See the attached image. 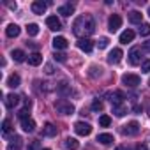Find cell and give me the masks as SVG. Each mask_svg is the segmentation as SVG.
I'll return each mask as SVG.
<instances>
[{
	"instance_id": "cell-24",
	"label": "cell",
	"mask_w": 150,
	"mask_h": 150,
	"mask_svg": "<svg viewBox=\"0 0 150 150\" xmlns=\"http://www.w3.org/2000/svg\"><path fill=\"white\" fill-rule=\"evenodd\" d=\"M7 87H11V88L20 87V76L18 74H11V76L7 78Z\"/></svg>"
},
{
	"instance_id": "cell-8",
	"label": "cell",
	"mask_w": 150,
	"mask_h": 150,
	"mask_svg": "<svg viewBox=\"0 0 150 150\" xmlns=\"http://www.w3.org/2000/svg\"><path fill=\"white\" fill-rule=\"evenodd\" d=\"M129 62H131L132 65L141 64V48H138V46L131 48V51H129Z\"/></svg>"
},
{
	"instance_id": "cell-27",
	"label": "cell",
	"mask_w": 150,
	"mask_h": 150,
	"mask_svg": "<svg viewBox=\"0 0 150 150\" xmlns=\"http://www.w3.org/2000/svg\"><path fill=\"white\" fill-rule=\"evenodd\" d=\"M20 146H21V138L20 136H14L13 138V143H9L7 150H20Z\"/></svg>"
},
{
	"instance_id": "cell-5",
	"label": "cell",
	"mask_w": 150,
	"mask_h": 150,
	"mask_svg": "<svg viewBox=\"0 0 150 150\" xmlns=\"http://www.w3.org/2000/svg\"><path fill=\"white\" fill-rule=\"evenodd\" d=\"M106 97L110 99V103H111L113 106L124 104V99H125L124 92H120V90H115V92H108V94H106Z\"/></svg>"
},
{
	"instance_id": "cell-21",
	"label": "cell",
	"mask_w": 150,
	"mask_h": 150,
	"mask_svg": "<svg viewBox=\"0 0 150 150\" xmlns=\"http://www.w3.org/2000/svg\"><path fill=\"white\" fill-rule=\"evenodd\" d=\"M28 64L30 65H39V64H42V55L41 53H32V55H28Z\"/></svg>"
},
{
	"instance_id": "cell-12",
	"label": "cell",
	"mask_w": 150,
	"mask_h": 150,
	"mask_svg": "<svg viewBox=\"0 0 150 150\" xmlns=\"http://www.w3.org/2000/svg\"><path fill=\"white\" fill-rule=\"evenodd\" d=\"M78 48H80L81 51H85V53H90L92 48H94V42H92L90 39H80V41H78Z\"/></svg>"
},
{
	"instance_id": "cell-3",
	"label": "cell",
	"mask_w": 150,
	"mask_h": 150,
	"mask_svg": "<svg viewBox=\"0 0 150 150\" xmlns=\"http://www.w3.org/2000/svg\"><path fill=\"white\" fill-rule=\"evenodd\" d=\"M74 132L78 136H88L92 132V125L87 124V122H76L74 124Z\"/></svg>"
},
{
	"instance_id": "cell-9",
	"label": "cell",
	"mask_w": 150,
	"mask_h": 150,
	"mask_svg": "<svg viewBox=\"0 0 150 150\" xmlns=\"http://www.w3.org/2000/svg\"><path fill=\"white\" fill-rule=\"evenodd\" d=\"M46 25L50 27V30H55V32L62 30V23H60V20L57 16H48L46 18Z\"/></svg>"
},
{
	"instance_id": "cell-19",
	"label": "cell",
	"mask_w": 150,
	"mask_h": 150,
	"mask_svg": "<svg viewBox=\"0 0 150 150\" xmlns=\"http://www.w3.org/2000/svg\"><path fill=\"white\" fill-rule=\"evenodd\" d=\"M18 103H20V97H18L16 94H9V96H6V106H7L9 110L14 108Z\"/></svg>"
},
{
	"instance_id": "cell-20",
	"label": "cell",
	"mask_w": 150,
	"mask_h": 150,
	"mask_svg": "<svg viewBox=\"0 0 150 150\" xmlns=\"http://www.w3.org/2000/svg\"><path fill=\"white\" fill-rule=\"evenodd\" d=\"M132 39H134V32H132V30H125V32L120 34V42H122V44H127V42H131Z\"/></svg>"
},
{
	"instance_id": "cell-42",
	"label": "cell",
	"mask_w": 150,
	"mask_h": 150,
	"mask_svg": "<svg viewBox=\"0 0 150 150\" xmlns=\"http://www.w3.org/2000/svg\"><path fill=\"white\" fill-rule=\"evenodd\" d=\"M6 6H7L9 9H16V2H6Z\"/></svg>"
},
{
	"instance_id": "cell-26",
	"label": "cell",
	"mask_w": 150,
	"mask_h": 150,
	"mask_svg": "<svg viewBox=\"0 0 150 150\" xmlns=\"http://www.w3.org/2000/svg\"><path fill=\"white\" fill-rule=\"evenodd\" d=\"M11 57H13V60H14V62H23L27 55H25V53H23L21 50H13V53H11Z\"/></svg>"
},
{
	"instance_id": "cell-39",
	"label": "cell",
	"mask_w": 150,
	"mask_h": 150,
	"mask_svg": "<svg viewBox=\"0 0 150 150\" xmlns=\"http://www.w3.org/2000/svg\"><path fill=\"white\" fill-rule=\"evenodd\" d=\"M44 71H46V74H53V72H55V69H53L51 64H46V65H44Z\"/></svg>"
},
{
	"instance_id": "cell-40",
	"label": "cell",
	"mask_w": 150,
	"mask_h": 150,
	"mask_svg": "<svg viewBox=\"0 0 150 150\" xmlns=\"http://www.w3.org/2000/svg\"><path fill=\"white\" fill-rule=\"evenodd\" d=\"M37 148H39V141L35 139V141H32V145L28 146V150H37Z\"/></svg>"
},
{
	"instance_id": "cell-37",
	"label": "cell",
	"mask_w": 150,
	"mask_h": 150,
	"mask_svg": "<svg viewBox=\"0 0 150 150\" xmlns=\"http://www.w3.org/2000/svg\"><path fill=\"white\" fill-rule=\"evenodd\" d=\"M141 71L143 72H150V60H143L141 62Z\"/></svg>"
},
{
	"instance_id": "cell-1",
	"label": "cell",
	"mask_w": 150,
	"mask_h": 150,
	"mask_svg": "<svg viewBox=\"0 0 150 150\" xmlns=\"http://www.w3.org/2000/svg\"><path fill=\"white\" fill-rule=\"evenodd\" d=\"M96 30V21L90 14H83V16H78L76 21L72 25V32L74 35H78L80 39H87L90 34H94Z\"/></svg>"
},
{
	"instance_id": "cell-7",
	"label": "cell",
	"mask_w": 150,
	"mask_h": 150,
	"mask_svg": "<svg viewBox=\"0 0 150 150\" xmlns=\"http://www.w3.org/2000/svg\"><path fill=\"white\" fill-rule=\"evenodd\" d=\"M108 27H110V32H117V30L122 27V18H120V14H111L110 20H108Z\"/></svg>"
},
{
	"instance_id": "cell-36",
	"label": "cell",
	"mask_w": 150,
	"mask_h": 150,
	"mask_svg": "<svg viewBox=\"0 0 150 150\" xmlns=\"http://www.w3.org/2000/svg\"><path fill=\"white\" fill-rule=\"evenodd\" d=\"M108 42H110V39H108V37H101L97 44H99V48H101V50H104V48L108 46Z\"/></svg>"
},
{
	"instance_id": "cell-46",
	"label": "cell",
	"mask_w": 150,
	"mask_h": 150,
	"mask_svg": "<svg viewBox=\"0 0 150 150\" xmlns=\"http://www.w3.org/2000/svg\"><path fill=\"white\" fill-rule=\"evenodd\" d=\"M41 150H50V148H41Z\"/></svg>"
},
{
	"instance_id": "cell-10",
	"label": "cell",
	"mask_w": 150,
	"mask_h": 150,
	"mask_svg": "<svg viewBox=\"0 0 150 150\" xmlns=\"http://www.w3.org/2000/svg\"><path fill=\"white\" fill-rule=\"evenodd\" d=\"M46 7H48L46 2H42V0H35V2L32 4V13L34 14H44L46 13Z\"/></svg>"
},
{
	"instance_id": "cell-29",
	"label": "cell",
	"mask_w": 150,
	"mask_h": 150,
	"mask_svg": "<svg viewBox=\"0 0 150 150\" xmlns=\"http://www.w3.org/2000/svg\"><path fill=\"white\" fill-rule=\"evenodd\" d=\"M113 113H115L117 117H124V115L127 113V108H125L124 104H118V106H113Z\"/></svg>"
},
{
	"instance_id": "cell-16",
	"label": "cell",
	"mask_w": 150,
	"mask_h": 150,
	"mask_svg": "<svg viewBox=\"0 0 150 150\" xmlns=\"http://www.w3.org/2000/svg\"><path fill=\"white\" fill-rule=\"evenodd\" d=\"M21 129L25 132H34L35 131V122L32 118H27V120H21Z\"/></svg>"
},
{
	"instance_id": "cell-22",
	"label": "cell",
	"mask_w": 150,
	"mask_h": 150,
	"mask_svg": "<svg viewBox=\"0 0 150 150\" xmlns=\"http://www.w3.org/2000/svg\"><path fill=\"white\" fill-rule=\"evenodd\" d=\"M141 16H143V14H141L139 11H131V13H129V21L134 23V25H138V23H141Z\"/></svg>"
},
{
	"instance_id": "cell-15",
	"label": "cell",
	"mask_w": 150,
	"mask_h": 150,
	"mask_svg": "<svg viewBox=\"0 0 150 150\" xmlns=\"http://www.w3.org/2000/svg\"><path fill=\"white\" fill-rule=\"evenodd\" d=\"M57 132H58V131H57V127H55L53 124H50V122L44 124V127H42V134H44V136L53 138V136H57Z\"/></svg>"
},
{
	"instance_id": "cell-28",
	"label": "cell",
	"mask_w": 150,
	"mask_h": 150,
	"mask_svg": "<svg viewBox=\"0 0 150 150\" xmlns=\"http://www.w3.org/2000/svg\"><path fill=\"white\" fill-rule=\"evenodd\" d=\"M27 32H28V35H32V37L37 35V34H39V25H37V23H28V25H27Z\"/></svg>"
},
{
	"instance_id": "cell-11",
	"label": "cell",
	"mask_w": 150,
	"mask_h": 150,
	"mask_svg": "<svg viewBox=\"0 0 150 150\" xmlns=\"http://www.w3.org/2000/svg\"><path fill=\"white\" fill-rule=\"evenodd\" d=\"M122 55H124L122 50H120V48H115V50L108 55V62H110V64H118V62L122 60Z\"/></svg>"
},
{
	"instance_id": "cell-32",
	"label": "cell",
	"mask_w": 150,
	"mask_h": 150,
	"mask_svg": "<svg viewBox=\"0 0 150 150\" xmlns=\"http://www.w3.org/2000/svg\"><path fill=\"white\" fill-rule=\"evenodd\" d=\"M92 111H103V103L99 101V99H94V103H92Z\"/></svg>"
},
{
	"instance_id": "cell-23",
	"label": "cell",
	"mask_w": 150,
	"mask_h": 150,
	"mask_svg": "<svg viewBox=\"0 0 150 150\" xmlns=\"http://www.w3.org/2000/svg\"><path fill=\"white\" fill-rule=\"evenodd\" d=\"M97 141H99L101 145H110V143H113V136L108 134V132H104V134H99V136H97Z\"/></svg>"
},
{
	"instance_id": "cell-38",
	"label": "cell",
	"mask_w": 150,
	"mask_h": 150,
	"mask_svg": "<svg viewBox=\"0 0 150 150\" xmlns=\"http://www.w3.org/2000/svg\"><path fill=\"white\" fill-rule=\"evenodd\" d=\"M53 57H55V60H58V62H65V60H67L64 53H57V51H55V55H53Z\"/></svg>"
},
{
	"instance_id": "cell-17",
	"label": "cell",
	"mask_w": 150,
	"mask_h": 150,
	"mask_svg": "<svg viewBox=\"0 0 150 150\" xmlns=\"http://www.w3.org/2000/svg\"><path fill=\"white\" fill-rule=\"evenodd\" d=\"M72 13H74V6L72 4H64V6L58 7V14H62V16H71Z\"/></svg>"
},
{
	"instance_id": "cell-6",
	"label": "cell",
	"mask_w": 150,
	"mask_h": 150,
	"mask_svg": "<svg viewBox=\"0 0 150 150\" xmlns=\"http://www.w3.org/2000/svg\"><path fill=\"white\" fill-rule=\"evenodd\" d=\"M122 132L127 134V136H136V134L139 132V124H138L136 120H132V122H129L127 125L122 127Z\"/></svg>"
},
{
	"instance_id": "cell-43",
	"label": "cell",
	"mask_w": 150,
	"mask_h": 150,
	"mask_svg": "<svg viewBox=\"0 0 150 150\" xmlns=\"http://www.w3.org/2000/svg\"><path fill=\"white\" fill-rule=\"evenodd\" d=\"M136 150H148V146H146V145H143V143H139V145L136 146Z\"/></svg>"
},
{
	"instance_id": "cell-35",
	"label": "cell",
	"mask_w": 150,
	"mask_h": 150,
	"mask_svg": "<svg viewBox=\"0 0 150 150\" xmlns=\"http://www.w3.org/2000/svg\"><path fill=\"white\" fill-rule=\"evenodd\" d=\"M28 110H30V108H25V110H21V111L18 113V117H20L21 120H27V118H30V113H28Z\"/></svg>"
},
{
	"instance_id": "cell-31",
	"label": "cell",
	"mask_w": 150,
	"mask_h": 150,
	"mask_svg": "<svg viewBox=\"0 0 150 150\" xmlns=\"http://www.w3.org/2000/svg\"><path fill=\"white\" fill-rule=\"evenodd\" d=\"M148 34H150V25H148V23H141V28H139V35L146 37Z\"/></svg>"
},
{
	"instance_id": "cell-18",
	"label": "cell",
	"mask_w": 150,
	"mask_h": 150,
	"mask_svg": "<svg viewBox=\"0 0 150 150\" xmlns=\"http://www.w3.org/2000/svg\"><path fill=\"white\" fill-rule=\"evenodd\" d=\"M57 92L62 94V96H69V94H71V85H69L67 81H60V83L57 85Z\"/></svg>"
},
{
	"instance_id": "cell-25",
	"label": "cell",
	"mask_w": 150,
	"mask_h": 150,
	"mask_svg": "<svg viewBox=\"0 0 150 150\" xmlns=\"http://www.w3.org/2000/svg\"><path fill=\"white\" fill-rule=\"evenodd\" d=\"M78 146H80V143H78L76 138H67V139H65V148H69V150H76Z\"/></svg>"
},
{
	"instance_id": "cell-45",
	"label": "cell",
	"mask_w": 150,
	"mask_h": 150,
	"mask_svg": "<svg viewBox=\"0 0 150 150\" xmlns=\"http://www.w3.org/2000/svg\"><path fill=\"white\" fill-rule=\"evenodd\" d=\"M148 16H150V7H148Z\"/></svg>"
},
{
	"instance_id": "cell-34",
	"label": "cell",
	"mask_w": 150,
	"mask_h": 150,
	"mask_svg": "<svg viewBox=\"0 0 150 150\" xmlns=\"http://www.w3.org/2000/svg\"><path fill=\"white\" fill-rule=\"evenodd\" d=\"M101 71H103L101 67L97 69L96 65H92V67H90V76H92V78H96V76H101Z\"/></svg>"
},
{
	"instance_id": "cell-13",
	"label": "cell",
	"mask_w": 150,
	"mask_h": 150,
	"mask_svg": "<svg viewBox=\"0 0 150 150\" xmlns=\"http://www.w3.org/2000/svg\"><path fill=\"white\" fill-rule=\"evenodd\" d=\"M67 46H69V42H67V39H65V37L58 35V37H55V39H53V48H55V50H65Z\"/></svg>"
},
{
	"instance_id": "cell-41",
	"label": "cell",
	"mask_w": 150,
	"mask_h": 150,
	"mask_svg": "<svg viewBox=\"0 0 150 150\" xmlns=\"http://www.w3.org/2000/svg\"><path fill=\"white\" fill-rule=\"evenodd\" d=\"M143 50L150 53V41H146V42H143Z\"/></svg>"
},
{
	"instance_id": "cell-2",
	"label": "cell",
	"mask_w": 150,
	"mask_h": 150,
	"mask_svg": "<svg viewBox=\"0 0 150 150\" xmlns=\"http://www.w3.org/2000/svg\"><path fill=\"white\" fill-rule=\"evenodd\" d=\"M55 110H57L58 113H62V115H72V113H74V106H72L69 101H65V99L57 101V103H55Z\"/></svg>"
},
{
	"instance_id": "cell-30",
	"label": "cell",
	"mask_w": 150,
	"mask_h": 150,
	"mask_svg": "<svg viewBox=\"0 0 150 150\" xmlns=\"http://www.w3.org/2000/svg\"><path fill=\"white\" fill-rule=\"evenodd\" d=\"M110 124H111V118H110L108 115H101V117H99V125H101V127H108Z\"/></svg>"
},
{
	"instance_id": "cell-44",
	"label": "cell",
	"mask_w": 150,
	"mask_h": 150,
	"mask_svg": "<svg viewBox=\"0 0 150 150\" xmlns=\"http://www.w3.org/2000/svg\"><path fill=\"white\" fill-rule=\"evenodd\" d=\"M115 150H129V148H127V146H124V145H122V146H117V148H115Z\"/></svg>"
},
{
	"instance_id": "cell-4",
	"label": "cell",
	"mask_w": 150,
	"mask_h": 150,
	"mask_svg": "<svg viewBox=\"0 0 150 150\" xmlns=\"http://www.w3.org/2000/svg\"><path fill=\"white\" fill-rule=\"evenodd\" d=\"M122 83L131 87V88H134V87H138L141 83V78L138 76V74H124V76H122Z\"/></svg>"
},
{
	"instance_id": "cell-14",
	"label": "cell",
	"mask_w": 150,
	"mask_h": 150,
	"mask_svg": "<svg viewBox=\"0 0 150 150\" xmlns=\"http://www.w3.org/2000/svg\"><path fill=\"white\" fill-rule=\"evenodd\" d=\"M20 32H21V28H20L16 23H11V25H7V28H6L7 37H18V35H20Z\"/></svg>"
},
{
	"instance_id": "cell-33",
	"label": "cell",
	"mask_w": 150,
	"mask_h": 150,
	"mask_svg": "<svg viewBox=\"0 0 150 150\" xmlns=\"http://www.w3.org/2000/svg\"><path fill=\"white\" fill-rule=\"evenodd\" d=\"M2 132H4V134H9V132H11V122H9V118H6V120L2 122Z\"/></svg>"
}]
</instances>
